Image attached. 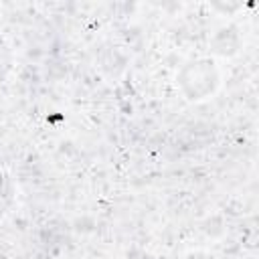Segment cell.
Here are the masks:
<instances>
[{"instance_id":"obj_1","label":"cell","mask_w":259,"mask_h":259,"mask_svg":"<svg viewBox=\"0 0 259 259\" xmlns=\"http://www.w3.org/2000/svg\"><path fill=\"white\" fill-rule=\"evenodd\" d=\"M8 59H6V49L2 47V40H0V79H4L6 71H8Z\"/></svg>"}]
</instances>
